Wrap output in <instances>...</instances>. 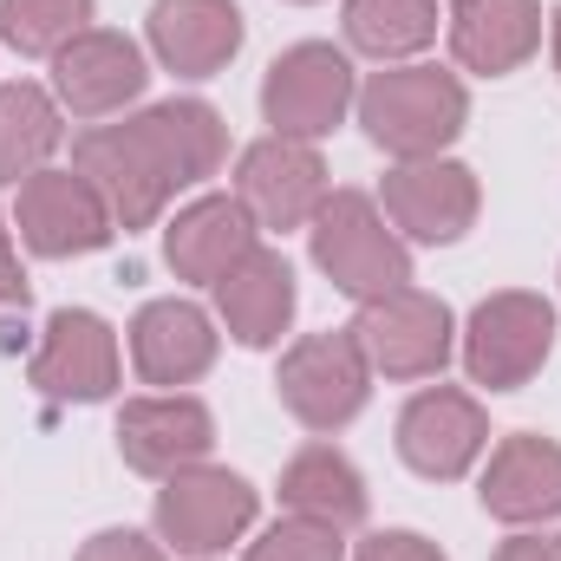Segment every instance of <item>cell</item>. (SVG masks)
<instances>
[{"label":"cell","instance_id":"obj_23","mask_svg":"<svg viewBox=\"0 0 561 561\" xmlns=\"http://www.w3.org/2000/svg\"><path fill=\"white\" fill-rule=\"evenodd\" d=\"M66 138L59 99L33 79L0 85V190H20L33 170H46V157Z\"/></svg>","mask_w":561,"mask_h":561},{"label":"cell","instance_id":"obj_5","mask_svg":"<svg viewBox=\"0 0 561 561\" xmlns=\"http://www.w3.org/2000/svg\"><path fill=\"white\" fill-rule=\"evenodd\" d=\"M275 392H280V405H287V419H300L320 437L359 419L366 399H373V366H366L353 327L346 333H307V340H294L280 353Z\"/></svg>","mask_w":561,"mask_h":561},{"label":"cell","instance_id":"obj_19","mask_svg":"<svg viewBox=\"0 0 561 561\" xmlns=\"http://www.w3.org/2000/svg\"><path fill=\"white\" fill-rule=\"evenodd\" d=\"M294 268H287V255L280 249H249L229 275L216 280V313H222V327H229V340H242V346H275L280 333H287V320H294Z\"/></svg>","mask_w":561,"mask_h":561},{"label":"cell","instance_id":"obj_1","mask_svg":"<svg viewBox=\"0 0 561 561\" xmlns=\"http://www.w3.org/2000/svg\"><path fill=\"white\" fill-rule=\"evenodd\" d=\"M229 157V125L203 99H163L125 125H99L72 150V170L105 196L112 222L131 236L163 216V203L203 176H216Z\"/></svg>","mask_w":561,"mask_h":561},{"label":"cell","instance_id":"obj_22","mask_svg":"<svg viewBox=\"0 0 561 561\" xmlns=\"http://www.w3.org/2000/svg\"><path fill=\"white\" fill-rule=\"evenodd\" d=\"M280 503L307 523H327V529H359L366 523V477L353 470L346 450L333 444H307L287 457L280 470Z\"/></svg>","mask_w":561,"mask_h":561},{"label":"cell","instance_id":"obj_6","mask_svg":"<svg viewBox=\"0 0 561 561\" xmlns=\"http://www.w3.org/2000/svg\"><path fill=\"white\" fill-rule=\"evenodd\" d=\"M157 542L176 556H222L229 542L249 536L255 523V490L249 477L222 470V463H190L176 477H163L157 490Z\"/></svg>","mask_w":561,"mask_h":561},{"label":"cell","instance_id":"obj_26","mask_svg":"<svg viewBox=\"0 0 561 561\" xmlns=\"http://www.w3.org/2000/svg\"><path fill=\"white\" fill-rule=\"evenodd\" d=\"M340 536H346V529L287 516V523H275V529L249 549V561H346V542H340Z\"/></svg>","mask_w":561,"mask_h":561},{"label":"cell","instance_id":"obj_12","mask_svg":"<svg viewBox=\"0 0 561 561\" xmlns=\"http://www.w3.org/2000/svg\"><path fill=\"white\" fill-rule=\"evenodd\" d=\"M26 379L59 405H99L118 392V333L85 307H59L46 320V340L26 366Z\"/></svg>","mask_w":561,"mask_h":561},{"label":"cell","instance_id":"obj_20","mask_svg":"<svg viewBox=\"0 0 561 561\" xmlns=\"http://www.w3.org/2000/svg\"><path fill=\"white\" fill-rule=\"evenodd\" d=\"M536 46H542V7L536 0H457L450 7V53L463 72L503 79V72L529 66Z\"/></svg>","mask_w":561,"mask_h":561},{"label":"cell","instance_id":"obj_29","mask_svg":"<svg viewBox=\"0 0 561 561\" xmlns=\"http://www.w3.org/2000/svg\"><path fill=\"white\" fill-rule=\"evenodd\" d=\"M490 561H561V536H549V529L542 536H510Z\"/></svg>","mask_w":561,"mask_h":561},{"label":"cell","instance_id":"obj_14","mask_svg":"<svg viewBox=\"0 0 561 561\" xmlns=\"http://www.w3.org/2000/svg\"><path fill=\"white\" fill-rule=\"evenodd\" d=\"M144 79L150 72H144L138 39H125L112 26H85L72 46L53 53V99L72 118H112V112H125L144 92Z\"/></svg>","mask_w":561,"mask_h":561},{"label":"cell","instance_id":"obj_28","mask_svg":"<svg viewBox=\"0 0 561 561\" xmlns=\"http://www.w3.org/2000/svg\"><path fill=\"white\" fill-rule=\"evenodd\" d=\"M359 561H444V549L424 542L419 529H386V536H373L359 549Z\"/></svg>","mask_w":561,"mask_h":561},{"label":"cell","instance_id":"obj_11","mask_svg":"<svg viewBox=\"0 0 561 561\" xmlns=\"http://www.w3.org/2000/svg\"><path fill=\"white\" fill-rule=\"evenodd\" d=\"M327 196V163L300 138H262L236 163V203L255 216V229H307Z\"/></svg>","mask_w":561,"mask_h":561},{"label":"cell","instance_id":"obj_3","mask_svg":"<svg viewBox=\"0 0 561 561\" xmlns=\"http://www.w3.org/2000/svg\"><path fill=\"white\" fill-rule=\"evenodd\" d=\"M307 249H313V268L340 294H353L359 307L412 287V249L399 242V229H386V209L359 190H333L313 209Z\"/></svg>","mask_w":561,"mask_h":561},{"label":"cell","instance_id":"obj_21","mask_svg":"<svg viewBox=\"0 0 561 561\" xmlns=\"http://www.w3.org/2000/svg\"><path fill=\"white\" fill-rule=\"evenodd\" d=\"M249 249H255V216L236 196H203L163 229V262L176 268V280L196 287H216Z\"/></svg>","mask_w":561,"mask_h":561},{"label":"cell","instance_id":"obj_2","mask_svg":"<svg viewBox=\"0 0 561 561\" xmlns=\"http://www.w3.org/2000/svg\"><path fill=\"white\" fill-rule=\"evenodd\" d=\"M366 138L379 144L386 157L399 163H419V157H444L450 144L463 138L470 125V92L457 72L444 66H392V72H373L353 99Z\"/></svg>","mask_w":561,"mask_h":561},{"label":"cell","instance_id":"obj_27","mask_svg":"<svg viewBox=\"0 0 561 561\" xmlns=\"http://www.w3.org/2000/svg\"><path fill=\"white\" fill-rule=\"evenodd\" d=\"M72 561H163V542H150L138 529H99Z\"/></svg>","mask_w":561,"mask_h":561},{"label":"cell","instance_id":"obj_13","mask_svg":"<svg viewBox=\"0 0 561 561\" xmlns=\"http://www.w3.org/2000/svg\"><path fill=\"white\" fill-rule=\"evenodd\" d=\"M483 450H490V419L457 386H431L399 412V457L424 483H457Z\"/></svg>","mask_w":561,"mask_h":561},{"label":"cell","instance_id":"obj_10","mask_svg":"<svg viewBox=\"0 0 561 561\" xmlns=\"http://www.w3.org/2000/svg\"><path fill=\"white\" fill-rule=\"evenodd\" d=\"M13 222H20V242H26L33 255H46V262L99 255V249L118 236L105 196H99L79 170H33V176L20 183Z\"/></svg>","mask_w":561,"mask_h":561},{"label":"cell","instance_id":"obj_9","mask_svg":"<svg viewBox=\"0 0 561 561\" xmlns=\"http://www.w3.org/2000/svg\"><path fill=\"white\" fill-rule=\"evenodd\" d=\"M379 203H386V222L405 229L412 242H463L477 209H483V190H477V170L457 163V157H419V163H392L386 183H379Z\"/></svg>","mask_w":561,"mask_h":561},{"label":"cell","instance_id":"obj_24","mask_svg":"<svg viewBox=\"0 0 561 561\" xmlns=\"http://www.w3.org/2000/svg\"><path fill=\"white\" fill-rule=\"evenodd\" d=\"M346 39L373 59H405L437 39V0H346Z\"/></svg>","mask_w":561,"mask_h":561},{"label":"cell","instance_id":"obj_18","mask_svg":"<svg viewBox=\"0 0 561 561\" xmlns=\"http://www.w3.org/2000/svg\"><path fill=\"white\" fill-rule=\"evenodd\" d=\"M150 53L176 79H216L242 53V7L236 0H157Z\"/></svg>","mask_w":561,"mask_h":561},{"label":"cell","instance_id":"obj_15","mask_svg":"<svg viewBox=\"0 0 561 561\" xmlns=\"http://www.w3.org/2000/svg\"><path fill=\"white\" fill-rule=\"evenodd\" d=\"M216 444V419L203 399L190 392H157V399H131L118 412V457L138 470V477H176L190 463H203Z\"/></svg>","mask_w":561,"mask_h":561},{"label":"cell","instance_id":"obj_25","mask_svg":"<svg viewBox=\"0 0 561 561\" xmlns=\"http://www.w3.org/2000/svg\"><path fill=\"white\" fill-rule=\"evenodd\" d=\"M92 26V0H0V39L26 59H53Z\"/></svg>","mask_w":561,"mask_h":561},{"label":"cell","instance_id":"obj_8","mask_svg":"<svg viewBox=\"0 0 561 561\" xmlns=\"http://www.w3.org/2000/svg\"><path fill=\"white\" fill-rule=\"evenodd\" d=\"M353 340L366 353L373 373L386 379H437L444 359H450V307L437 294H419V287H399L386 300H366L359 320H353Z\"/></svg>","mask_w":561,"mask_h":561},{"label":"cell","instance_id":"obj_32","mask_svg":"<svg viewBox=\"0 0 561 561\" xmlns=\"http://www.w3.org/2000/svg\"><path fill=\"white\" fill-rule=\"evenodd\" d=\"M300 7H307V0H300Z\"/></svg>","mask_w":561,"mask_h":561},{"label":"cell","instance_id":"obj_17","mask_svg":"<svg viewBox=\"0 0 561 561\" xmlns=\"http://www.w3.org/2000/svg\"><path fill=\"white\" fill-rule=\"evenodd\" d=\"M483 510L496 523H556L561 516V444L542 431H516L490 450V470H483Z\"/></svg>","mask_w":561,"mask_h":561},{"label":"cell","instance_id":"obj_16","mask_svg":"<svg viewBox=\"0 0 561 561\" xmlns=\"http://www.w3.org/2000/svg\"><path fill=\"white\" fill-rule=\"evenodd\" d=\"M131 366L144 386H196L216 366V320L196 300H150L131 320Z\"/></svg>","mask_w":561,"mask_h":561},{"label":"cell","instance_id":"obj_31","mask_svg":"<svg viewBox=\"0 0 561 561\" xmlns=\"http://www.w3.org/2000/svg\"><path fill=\"white\" fill-rule=\"evenodd\" d=\"M549 33H556V72H561V7H556V20H549Z\"/></svg>","mask_w":561,"mask_h":561},{"label":"cell","instance_id":"obj_4","mask_svg":"<svg viewBox=\"0 0 561 561\" xmlns=\"http://www.w3.org/2000/svg\"><path fill=\"white\" fill-rule=\"evenodd\" d=\"M556 353V307L529 287H503L490 300H477L470 327H463V373L470 386L490 392H516L542 373V359Z\"/></svg>","mask_w":561,"mask_h":561},{"label":"cell","instance_id":"obj_30","mask_svg":"<svg viewBox=\"0 0 561 561\" xmlns=\"http://www.w3.org/2000/svg\"><path fill=\"white\" fill-rule=\"evenodd\" d=\"M0 307H26V275H20V255H13L7 222H0Z\"/></svg>","mask_w":561,"mask_h":561},{"label":"cell","instance_id":"obj_7","mask_svg":"<svg viewBox=\"0 0 561 561\" xmlns=\"http://www.w3.org/2000/svg\"><path fill=\"white\" fill-rule=\"evenodd\" d=\"M359 85H353V59L327 39H300L287 46L268 79H262V118L275 125V138H327L333 125H346Z\"/></svg>","mask_w":561,"mask_h":561}]
</instances>
